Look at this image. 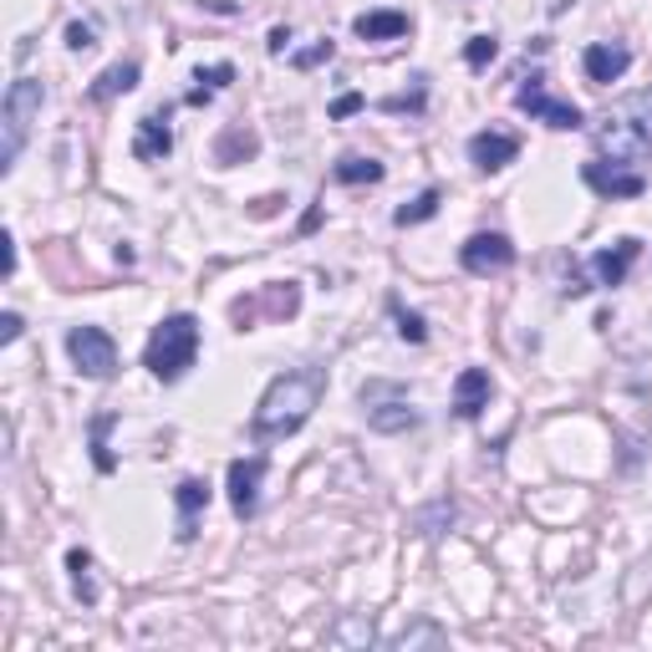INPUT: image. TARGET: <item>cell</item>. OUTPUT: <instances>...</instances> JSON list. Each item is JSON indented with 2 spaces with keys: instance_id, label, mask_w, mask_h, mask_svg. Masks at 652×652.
Instances as JSON below:
<instances>
[{
  "instance_id": "7c38bea8",
  "label": "cell",
  "mask_w": 652,
  "mask_h": 652,
  "mask_svg": "<svg viewBox=\"0 0 652 652\" xmlns=\"http://www.w3.org/2000/svg\"><path fill=\"white\" fill-rule=\"evenodd\" d=\"M581 67H586V82L607 87V82H617L627 67H632V52H627V46H617V41H597V46H586Z\"/></svg>"
},
{
  "instance_id": "5b68a950",
  "label": "cell",
  "mask_w": 652,
  "mask_h": 652,
  "mask_svg": "<svg viewBox=\"0 0 652 652\" xmlns=\"http://www.w3.org/2000/svg\"><path fill=\"white\" fill-rule=\"evenodd\" d=\"M67 352H72V367L82 377H93V383H107V377L118 373V342L103 327H72Z\"/></svg>"
},
{
  "instance_id": "83f0119b",
  "label": "cell",
  "mask_w": 652,
  "mask_h": 652,
  "mask_svg": "<svg viewBox=\"0 0 652 652\" xmlns=\"http://www.w3.org/2000/svg\"><path fill=\"white\" fill-rule=\"evenodd\" d=\"M398 336H403V342H424V336H428L424 317H408V311H398Z\"/></svg>"
},
{
  "instance_id": "f546056e",
  "label": "cell",
  "mask_w": 652,
  "mask_h": 652,
  "mask_svg": "<svg viewBox=\"0 0 652 652\" xmlns=\"http://www.w3.org/2000/svg\"><path fill=\"white\" fill-rule=\"evenodd\" d=\"M21 332H26V321L15 317V311H6V317H0V342L11 346V342H15V336H21Z\"/></svg>"
},
{
  "instance_id": "f1b7e54d",
  "label": "cell",
  "mask_w": 652,
  "mask_h": 652,
  "mask_svg": "<svg viewBox=\"0 0 652 652\" xmlns=\"http://www.w3.org/2000/svg\"><path fill=\"white\" fill-rule=\"evenodd\" d=\"M241 148H245V153H255V138L250 133H229L225 143H220V163H229L235 153H241Z\"/></svg>"
},
{
  "instance_id": "e0dca14e",
  "label": "cell",
  "mask_w": 652,
  "mask_h": 652,
  "mask_svg": "<svg viewBox=\"0 0 652 652\" xmlns=\"http://www.w3.org/2000/svg\"><path fill=\"white\" fill-rule=\"evenodd\" d=\"M173 505H179V535H194V515L200 510H210V484L204 480H179V490H173Z\"/></svg>"
},
{
  "instance_id": "d6986e66",
  "label": "cell",
  "mask_w": 652,
  "mask_h": 652,
  "mask_svg": "<svg viewBox=\"0 0 652 652\" xmlns=\"http://www.w3.org/2000/svg\"><path fill=\"white\" fill-rule=\"evenodd\" d=\"M336 179H342V184H377V179H383V163L362 159V153H346V159L336 163Z\"/></svg>"
},
{
  "instance_id": "6da1fadb",
  "label": "cell",
  "mask_w": 652,
  "mask_h": 652,
  "mask_svg": "<svg viewBox=\"0 0 652 652\" xmlns=\"http://www.w3.org/2000/svg\"><path fill=\"white\" fill-rule=\"evenodd\" d=\"M321 393H327V373H321V367H291V373L270 377V387L260 393L255 418H250L255 443L291 439L296 428L321 408Z\"/></svg>"
},
{
  "instance_id": "484cf974",
  "label": "cell",
  "mask_w": 652,
  "mask_h": 652,
  "mask_svg": "<svg viewBox=\"0 0 652 652\" xmlns=\"http://www.w3.org/2000/svg\"><path fill=\"white\" fill-rule=\"evenodd\" d=\"M494 52H500V46H494V36H474L464 46V62H469V67H484V62H494Z\"/></svg>"
},
{
  "instance_id": "cb8c5ba5",
  "label": "cell",
  "mask_w": 652,
  "mask_h": 652,
  "mask_svg": "<svg viewBox=\"0 0 652 652\" xmlns=\"http://www.w3.org/2000/svg\"><path fill=\"white\" fill-rule=\"evenodd\" d=\"M229 77H235V67H229V62H220V67H210V72L200 67V77H194V82H200V87H194V97H189V103H204V97H210L214 87H225Z\"/></svg>"
},
{
  "instance_id": "ba28073f",
  "label": "cell",
  "mask_w": 652,
  "mask_h": 652,
  "mask_svg": "<svg viewBox=\"0 0 652 652\" xmlns=\"http://www.w3.org/2000/svg\"><path fill=\"white\" fill-rule=\"evenodd\" d=\"M260 484H266V453H250V459L229 464V510L241 520L260 510Z\"/></svg>"
},
{
  "instance_id": "836d02e7",
  "label": "cell",
  "mask_w": 652,
  "mask_h": 652,
  "mask_svg": "<svg viewBox=\"0 0 652 652\" xmlns=\"http://www.w3.org/2000/svg\"><path fill=\"white\" fill-rule=\"evenodd\" d=\"M0 245H6V276H15V241H11V235H6V241H0Z\"/></svg>"
},
{
  "instance_id": "8992f818",
  "label": "cell",
  "mask_w": 652,
  "mask_h": 652,
  "mask_svg": "<svg viewBox=\"0 0 652 652\" xmlns=\"http://www.w3.org/2000/svg\"><path fill=\"white\" fill-rule=\"evenodd\" d=\"M459 266H464L469 276H500V270L515 266V245H510V235H500V229L469 235V241L459 245Z\"/></svg>"
},
{
  "instance_id": "ffe728a7",
  "label": "cell",
  "mask_w": 652,
  "mask_h": 652,
  "mask_svg": "<svg viewBox=\"0 0 652 652\" xmlns=\"http://www.w3.org/2000/svg\"><path fill=\"white\" fill-rule=\"evenodd\" d=\"M434 214H439V189H424V194H418L413 204H403V210L393 214V220H398V225L408 229V225H424V220H434Z\"/></svg>"
},
{
  "instance_id": "4316f807",
  "label": "cell",
  "mask_w": 652,
  "mask_h": 652,
  "mask_svg": "<svg viewBox=\"0 0 652 652\" xmlns=\"http://www.w3.org/2000/svg\"><path fill=\"white\" fill-rule=\"evenodd\" d=\"M332 642H362V648H367V642H373V622H342L332 632Z\"/></svg>"
},
{
  "instance_id": "9a60e30c",
  "label": "cell",
  "mask_w": 652,
  "mask_h": 652,
  "mask_svg": "<svg viewBox=\"0 0 652 652\" xmlns=\"http://www.w3.org/2000/svg\"><path fill=\"white\" fill-rule=\"evenodd\" d=\"M367 424H373L377 434H408V428H418V408H408L403 393H393L387 403L367 398Z\"/></svg>"
},
{
  "instance_id": "603a6c76",
  "label": "cell",
  "mask_w": 652,
  "mask_h": 652,
  "mask_svg": "<svg viewBox=\"0 0 652 652\" xmlns=\"http://www.w3.org/2000/svg\"><path fill=\"white\" fill-rule=\"evenodd\" d=\"M434 525H453V505H449V500H439V505H428V510L413 515V531H418V535H434Z\"/></svg>"
},
{
  "instance_id": "52a82bcc",
  "label": "cell",
  "mask_w": 652,
  "mask_h": 652,
  "mask_svg": "<svg viewBox=\"0 0 652 652\" xmlns=\"http://www.w3.org/2000/svg\"><path fill=\"white\" fill-rule=\"evenodd\" d=\"M515 103L531 113V118H541V122H551V128H560V133H576L581 128V107L576 103H560V97H551L546 87H541V77H531V87H520L515 93Z\"/></svg>"
},
{
  "instance_id": "ac0fdd59",
  "label": "cell",
  "mask_w": 652,
  "mask_h": 652,
  "mask_svg": "<svg viewBox=\"0 0 652 652\" xmlns=\"http://www.w3.org/2000/svg\"><path fill=\"white\" fill-rule=\"evenodd\" d=\"M133 87H138V62H118V67H107L93 82V97L97 103H113L118 93H133Z\"/></svg>"
},
{
  "instance_id": "30bf717a",
  "label": "cell",
  "mask_w": 652,
  "mask_h": 652,
  "mask_svg": "<svg viewBox=\"0 0 652 652\" xmlns=\"http://www.w3.org/2000/svg\"><path fill=\"white\" fill-rule=\"evenodd\" d=\"M469 159H474V169H480V173H500V169H510V163L520 159V138L515 133H500V128L474 133V138H469Z\"/></svg>"
},
{
  "instance_id": "277c9868",
  "label": "cell",
  "mask_w": 652,
  "mask_h": 652,
  "mask_svg": "<svg viewBox=\"0 0 652 652\" xmlns=\"http://www.w3.org/2000/svg\"><path fill=\"white\" fill-rule=\"evenodd\" d=\"M601 143L612 148L617 159H642V153H652V87L632 93L627 103H617L612 113H607Z\"/></svg>"
},
{
  "instance_id": "4dcf8cb0",
  "label": "cell",
  "mask_w": 652,
  "mask_h": 652,
  "mask_svg": "<svg viewBox=\"0 0 652 652\" xmlns=\"http://www.w3.org/2000/svg\"><path fill=\"white\" fill-rule=\"evenodd\" d=\"M67 46L72 52H87V46H93V26H82V21L77 26H67Z\"/></svg>"
},
{
  "instance_id": "1f68e13d",
  "label": "cell",
  "mask_w": 652,
  "mask_h": 652,
  "mask_svg": "<svg viewBox=\"0 0 652 652\" xmlns=\"http://www.w3.org/2000/svg\"><path fill=\"white\" fill-rule=\"evenodd\" d=\"M357 107H362V97H357V93H346V97H336V103H332V118H352Z\"/></svg>"
},
{
  "instance_id": "44dd1931",
  "label": "cell",
  "mask_w": 652,
  "mask_h": 652,
  "mask_svg": "<svg viewBox=\"0 0 652 652\" xmlns=\"http://www.w3.org/2000/svg\"><path fill=\"white\" fill-rule=\"evenodd\" d=\"M67 571H72V586H77V597L82 601H97V586H93V556L87 551H67Z\"/></svg>"
},
{
  "instance_id": "e575fe53",
  "label": "cell",
  "mask_w": 652,
  "mask_h": 652,
  "mask_svg": "<svg viewBox=\"0 0 652 652\" xmlns=\"http://www.w3.org/2000/svg\"><path fill=\"white\" fill-rule=\"evenodd\" d=\"M286 41H291V31H270V52H286Z\"/></svg>"
},
{
  "instance_id": "d4e9b609",
  "label": "cell",
  "mask_w": 652,
  "mask_h": 652,
  "mask_svg": "<svg viewBox=\"0 0 652 652\" xmlns=\"http://www.w3.org/2000/svg\"><path fill=\"white\" fill-rule=\"evenodd\" d=\"M107 428H113V418H97V424H93V459H97V469H103V474H107V469H113V453H107Z\"/></svg>"
},
{
  "instance_id": "9c48e42d",
  "label": "cell",
  "mask_w": 652,
  "mask_h": 652,
  "mask_svg": "<svg viewBox=\"0 0 652 652\" xmlns=\"http://www.w3.org/2000/svg\"><path fill=\"white\" fill-rule=\"evenodd\" d=\"M581 179L597 189V194H607V200H638L642 189H648V179H642L638 169H622V163H612V169H607V163H586Z\"/></svg>"
},
{
  "instance_id": "4fadbf2b",
  "label": "cell",
  "mask_w": 652,
  "mask_h": 652,
  "mask_svg": "<svg viewBox=\"0 0 652 652\" xmlns=\"http://www.w3.org/2000/svg\"><path fill=\"white\" fill-rule=\"evenodd\" d=\"M173 148V128H169V113H148V118H138V138H133V153L143 163H159L169 159Z\"/></svg>"
},
{
  "instance_id": "d6a6232c",
  "label": "cell",
  "mask_w": 652,
  "mask_h": 652,
  "mask_svg": "<svg viewBox=\"0 0 652 652\" xmlns=\"http://www.w3.org/2000/svg\"><path fill=\"white\" fill-rule=\"evenodd\" d=\"M321 56H332V41H317L311 52H301L296 56V67H311V62H321Z\"/></svg>"
},
{
  "instance_id": "8fae6325",
  "label": "cell",
  "mask_w": 652,
  "mask_h": 652,
  "mask_svg": "<svg viewBox=\"0 0 652 652\" xmlns=\"http://www.w3.org/2000/svg\"><path fill=\"white\" fill-rule=\"evenodd\" d=\"M490 398H494V383L484 367H464V373L453 377V413L459 418H480L490 408Z\"/></svg>"
},
{
  "instance_id": "2e32d148",
  "label": "cell",
  "mask_w": 652,
  "mask_h": 652,
  "mask_svg": "<svg viewBox=\"0 0 652 652\" xmlns=\"http://www.w3.org/2000/svg\"><path fill=\"white\" fill-rule=\"evenodd\" d=\"M352 31H357L362 41H398V36H408L413 31V21L403 11H367V15L352 21Z\"/></svg>"
},
{
  "instance_id": "7402d4cb",
  "label": "cell",
  "mask_w": 652,
  "mask_h": 652,
  "mask_svg": "<svg viewBox=\"0 0 652 652\" xmlns=\"http://www.w3.org/2000/svg\"><path fill=\"white\" fill-rule=\"evenodd\" d=\"M387 648H443V632L439 627H428V622H413V627H403Z\"/></svg>"
},
{
  "instance_id": "7a4b0ae2",
  "label": "cell",
  "mask_w": 652,
  "mask_h": 652,
  "mask_svg": "<svg viewBox=\"0 0 652 652\" xmlns=\"http://www.w3.org/2000/svg\"><path fill=\"white\" fill-rule=\"evenodd\" d=\"M194 357H200V321L189 317V311L163 317L143 346V367L159 377V383H179V377L194 367Z\"/></svg>"
},
{
  "instance_id": "3957f363",
  "label": "cell",
  "mask_w": 652,
  "mask_h": 652,
  "mask_svg": "<svg viewBox=\"0 0 652 652\" xmlns=\"http://www.w3.org/2000/svg\"><path fill=\"white\" fill-rule=\"evenodd\" d=\"M41 103H46V87L36 77H15L6 103H0V169L6 173L21 159V148L31 138V122L41 118Z\"/></svg>"
},
{
  "instance_id": "5bb4252c",
  "label": "cell",
  "mask_w": 652,
  "mask_h": 652,
  "mask_svg": "<svg viewBox=\"0 0 652 652\" xmlns=\"http://www.w3.org/2000/svg\"><path fill=\"white\" fill-rule=\"evenodd\" d=\"M638 255H642V245H638V241H617L612 250H597V255H591V270H597V286H622V280H627V270L638 266Z\"/></svg>"
}]
</instances>
